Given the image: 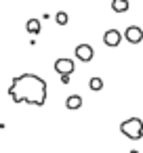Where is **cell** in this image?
Wrapping results in <instances>:
<instances>
[{"mask_svg": "<svg viewBox=\"0 0 143 153\" xmlns=\"http://www.w3.org/2000/svg\"><path fill=\"white\" fill-rule=\"evenodd\" d=\"M122 38H126L130 44H139V42L143 40V30H141V27H137V25H128V27H126V32L122 34Z\"/></svg>", "mask_w": 143, "mask_h": 153, "instance_id": "obj_4", "label": "cell"}, {"mask_svg": "<svg viewBox=\"0 0 143 153\" xmlns=\"http://www.w3.org/2000/svg\"><path fill=\"white\" fill-rule=\"evenodd\" d=\"M128 0H112V9L114 13H126L128 11Z\"/></svg>", "mask_w": 143, "mask_h": 153, "instance_id": "obj_8", "label": "cell"}, {"mask_svg": "<svg viewBox=\"0 0 143 153\" xmlns=\"http://www.w3.org/2000/svg\"><path fill=\"white\" fill-rule=\"evenodd\" d=\"M88 88H91V90H101V88H103V80H101V78H91Z\"/></svg>", "mask_w": 143, "mask_h": 153, "instance_id": "obj_10", "label": "cell"}, {"mask_svg": "<svg viewBox=\"0 0 143 153\" xmlns=\"http://www.w3.org/2000/svg\"><path fill=\"white\" fill-rule=\"evenodd\" d=\"M25 30L30 32V34H40V21L38 19H28V23H25Z\"/></svg>", "mask_w": 143, "mask_h": 153, "instance_id": "obj_9", "label": "cell"}, {"mask_svg": "<svg viewBox=\"0 0 143 153\" xmlns=\"http://www.w3.org/2000/svg\"><path fill=\"white\" fill-rule=\"evenodd\" d=\"M55 21H57L59 25H65V23L70 21V19H67V13H63V11H59V13L55 15Z\"/></svg>", "mask_w": 143, "mask_h": 153, "instance_id": "obj_11", "label": "cell"}, {"mask_svg": "<svg viewBox=\"0 0 143 153\" xmlns=\"http://www.w3.org/2000/svg\"><path fill=\"white\" fill-rule=\"evenodd\" d=\"M65 107H67V109H80V107H82V97H80V94L67 97V99H65Z\"/></svg>", "mask_w": 143, "mask_h": 153, "instance_id": "obj_7", "label": "cell"}, {"mask_svg": "<svg viewBox=\"0 0 143 153\" xmlns=\"http://www.w3.org/2000/svg\"><path fill=\"white\" fill-rule=\"evenodd\" d=\"M120 132L130 138V140H139L143 138V120L141 117H128L120 124Z\"/></svg>", "mask_w": 143, "mask_h": 153, "instance_id": "obj_2", "label": "cell"}, {"mask_svg": "<svg viewBox=\"0 0 143 153\" xmlns=\"http://www.w3.org/2000/svg\"><path fill=\"white\" fill-rule=\"evenodd\" d=\"M130 153H139V151H130Z\"/></svg>", "mask_w": 143, "mask_h": 153, "instance_id": "obj_12", "label": "cell"}, {"mask_svg": "<svg viewBox=\"0 0 143 153\" xmlns=\"http://www.w3.org/2000/svg\"><path fill=\"white\" fill-rule=\"evenodd\" d=\"M74 55H76V59H78V61L88 63V61H93L95 51H93V46H91V44H78V46H76V51H74Z\"/></svg>", "mask_w": 143, "mask_h": 153, "instance_id": "obj_3", "label": "cell"}, {"mask_svg": "<svg viewBox=\"0 0 143 153\" xmlns=\"http://www.w3.org/2000/svg\"><path fill=\"white\" fill-rule=\"evenodd\" d=\"M120 40H122V34H120L118 30H107V32L103 34V42H105V46H109V48L118 46Z\"/></svg>", "mask_w": 143, "mask_h": 153, "instance_id": "obj_6", "label": "cell"}, {"mask_svg": "<svg viewBox=\"0 0 143 153\" xmlns=\"http://www.w3.org/2000/svg\"><path fill=\"white\" fill-rule=\"evenodd\" d=\"M9 97L13 103H28V105H44L46 103V82L36 74H21L11 80Z\"/></svg>", "mask_w": 143, "mask_h": 153, "instance_id": "obj_1", "label": "cell"}, {"mask_svg": "<svg viewBox=\"0 0 143 153\" xmlns=\"http://www.w3.org/2000/svg\"><path fill=\"white\" fill-rule=\"evenodd\" d=\"M55 71L59 76H70L74 71V61L72 59H57L55 61Z\"/></svg>", "mask_w": 143, "mask_h": 153, "instance_id": "obj_5", "label": "cell"}]
</instances>
